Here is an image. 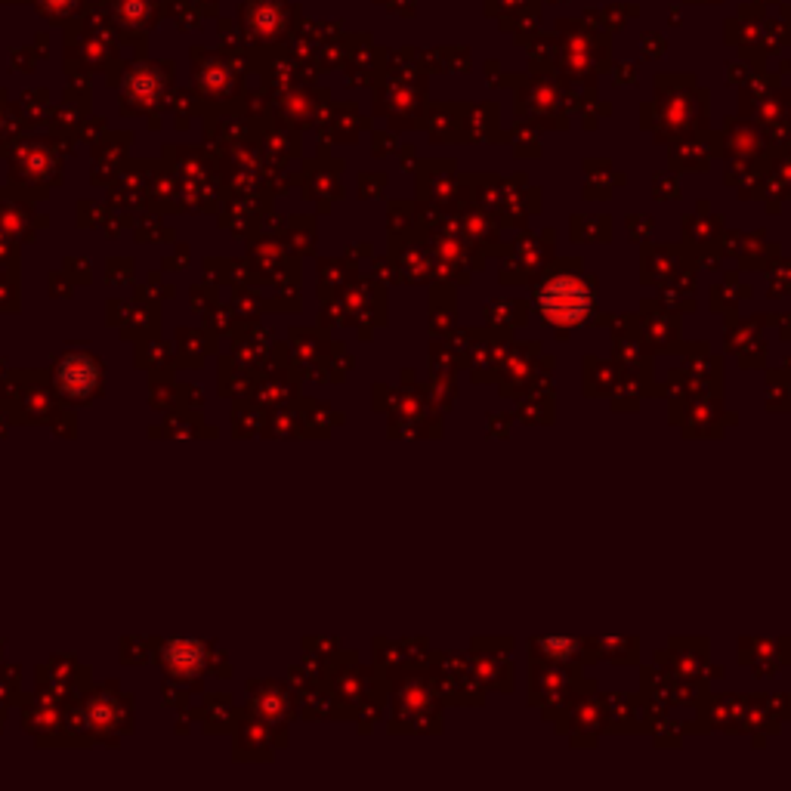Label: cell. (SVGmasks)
Listing matches in <instances>:
<instances>
[{"label":"cell","mask_w":791,"mask_h":791,"mask_svg":"<svg viewBox=\"0 0 791 791\" xmlns=\"http://www.w3.org/2000/svg\"><path fill=\"white\" fill-rule=\"evenodd\" d=\"M541 309L550 325H578L591 309V294L575 279H554L541 291Z\"/></svg>","instance_id":"obj_1"}]
</instances>
